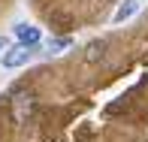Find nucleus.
Segmentation results:
<instances>
[{"label":"nucleus","mask_w":148,"mask_h":142,"mask_svg":"<svg viewBox=\"0 0 148 142\" xmlns=\"http://www.w3.org/2000/svg\"><path fill=\"white\" fill-rule=\"evenodd\" d=\"M33 109H36V100H33L30 91H15L12 94V115H15L18 124H27L33 118Z\"/></svg>","instance_id":"nucleus-1"},{"label":"nucleus","mask_w":148,"mask_h":142,"mask_svg":"<svg viewBox=\"0 0 148 142\" xmlns=\"http://www.w3.org/2000/svg\"><path fill=\"white\" fill-rule=\"evenodd\" d=\"M27 60H30V45H24V43L3 51V67H6V70H15V67L27 64Z\"/></svg>","instance_id":"nucleus-2"},{"label":"nucleus","mask_w":148,"mask_h":142,"mask_svg":"<svg viewBox=\"0 0 148 142\" xmlns=\"http://www.w3.org/2000/svg\"><path fill=\"white\" fill-rule=\"evenodd\" d=\"M15 36L21 39L24 45H36V43H39V27H30V24H18V27H15Z\"/></svg>","instance_id":"nucleus-3"},{"label":"nucleus","mask_w":148,"mask_h":142,"mask_svg":"<svg viewBox=\"0 0 148 142\" xmlns=\"http://www.w3.org/2000/svg\"><path fill=\"white\" fill-rule=\"evenodd\" d=\"M103 55H106V39H94V43H88V49H85V60H88V64L103 60Z\"/></svg>","instance_id":"nucleus-4"},{"label":"nucleus","mask_w":148,"mask_h":142,"mask_svg":"<svg viewBox=\"0 0 148 142\" xmlns=\"http://www.w3.org/2000/svg\"><path fill=\"white\" fill-rule=\"evenodd\" d=\"M136 12H139V0H127V3L115 12V21H127V18H133Z\"/></svg>","instance_id":"nucleus-5"},{"label":"nucleus","mask_w":148,"mask_h":142,"mask_svg":"<svg viewBox=\"0 0 148 142\" xmlns=\"http://www.w3.org/2000/svg\"><path fill=\"white\" fill-rule=\"evenodd\" d=\"M66 45H70V36H58V39H51V43H49V51H55V55H58V51L66 49Z\"/></svg>","instance_id":"nucleus-6"},{"label":"nucleus","mask_w":148,"mask_h":142,"mask_svg":"<svg viewBox=\"0 0 148 142\" xmlns=\"http://www.w3.org/2000/svg\"><path fill=\"white\" fill-rule=\"evenodd\" d=\"M0 51H6V43H3V36H0Z\"/></svg>","instance_id":"nucleus-7"}]
</instances>
